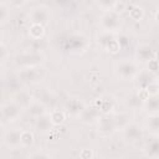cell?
Masks as SVG:
<instances>
[{
  "label": "cell",
  "mask_w": 159,
  "mask_h": 159,
  "mask_svg": "<svg viewBox=\"0 0 159 159\" xmlns=\"http://www.w3.org/2000/svg\"><path fill=\"white\" fill-rule=\"evenodd\" d=\"M138 72H139L138 63L135 61H132V60H123V61L118 62L116 68H114L116 76L123 81L134 80L137 77Z\"/></svg>",
  "instance_id": "6da1fadb"
},
{
  "label": "cell",
  "mask_w": 159,
  "mask_h": 159,
  "mask_svg": "<svg viewBox=\"0 0 159 159\" xmlns=\"http://www.w3.org/2000/svg\"><path fill=\"white\" fill-rule=\"evenodd\" d=\"M97 42L98 45H101L102 48H104L109 53H117L122 47L120 40L116 35V32L101 31V34L97 36Z\"/></svg>",
  "instance_id": "7a4b0ae2"
},
{
  "label": "cell",
  "mask_w": 159,
  "mask_h": 159,
  "mask_svg": "<svg viewBox=\"0 0 159 159\" xmlns=\"http://www.w3.org/2000/svg\"><path fill=\"white\" fill-rule=\"evenodd\" d=\"M99 26L102 31L116 32L122 26V20H120L119 14L114 11H104L99 16Z\"/></svg>",
  "instance_id": "3957f363"
},
{
  "label": "cell",
  "mask_w": 159,
  "mask_h": 159,
  "mask_svg": "<svg viewBox=\"0 0 159 159\" xmlns=\"http://www.w3.org/2000/svg\"><path fill=\"white\" fill-rule=\"evenodd\" d=\"M43 61V56L39 52H22L16 56L15 65L22 70L27 67H36Z\"/></svg>",
  "instance_id": "277c9868"
},
{
  "label": "cell",
  "mask_w": 159,
  "mask_h": 159,
  "mask_svg": "<svg viewBox=\"0 0 159 159\" xmlns=\"http://www.w3.org/2000/svg\"><path fill=\"white\" fill-rule=\"evenodd\" d=\"M97 129H98V133L103 137H109L113 133H116L118 130L117 122H116V116L109 114V113L103 114L99 118V120L97 122Z\"/></svg>",
  "instance_id": "5b68a950"
},
{
  "label": "cell",
  "mask_w": 159,
  "mask_h": 159,
  "mask_svg": "<svg viewBox=\"0 0 159 159\" xmlns=\"http://www.w3.org/2000/svg\"><path fill=\"white\" fill-rule=\"evenodd\" d=\"M22 106H20L16 101H10L2 104L1 107V118L4 123H11L19 119L21 116Z\"/></svg>",
  "instance_id": "8992f818"
},
{
  "label": "cell",
  "mask_w": 159,
  "mask_h": 159,
  "mask_svg": "<svg viewBox=\"0 0 159 159\" xmlns=\"http://www.w3.org/2000/svg\"><path fill=\"white\" fill-rule=\"evenodd\" d=\"M50 9L45 5H36L34 7H31L30 12H29V19L31 21V24H40L42 26L47 25L50 21Z\"/></svg>",
  "instance_id": "52a82bcc"
},
{
  "label": "cell",
  "mask_w": 159,
  "mask_h": 159,
  "mask_svg": "<svg viewBox=\"0 0 159 159\" xmlns=\"http://www.w3.org/2000/svg\"><path fill=\"white\" fill-rule=\"evenodd\" d=\"M122 134H123V138L130 143V144H134L137 143L138 140L143 139V128L135 123V122H130L128 125H125L123 129H122Z\"/></svg>",
  "instance_id": "ba28073f"
},
{
  "label": "cell",
  "mask_w": 159,
  "mask_h": 159,
  "mask_svg": "<svg viewBox=\"0 0 159 159\" xmlns=\"http://www.w3.org/2000/svg\"><path fill=\"white\" fill-rule=\"evenodd\" d=\"M21 128H10L4 133V144L10 149H16L21 145Z\"/></svg>",
  "instance_id": "9c48e42d"
},
{
  "label": "cell",
  "mask_w": 159,
  "mask_h": 159,
  "mask_svg": "<svg viewBox=\"0 0 159 159\" xmlns=\"http://www.w3.org/2000/svg\"><path fill=\"white\" fill-rule=\"evenodd\" d=\"M102 117L101 114V109L93 104L91 107H84L82 109V112L80 113L78 118L82 123H86V124H93V123H97L99 120V118Z\"/></svg>",
  "instance_id": "30bf717a"
},
{
  "label": "cell",
  "mask_w": 159,
  "mask_h": 159,
  "mask_svg": "<svg viewBox=\"0 0 159 159\" xmlns=\"http://www.w3.org/2000/svg\"><path fill=\"white\" fill-rule=\"evenodd\" d=\"M17 77L20 78L21 82L25 83H36L40 81L41 78V71L39 70V67H27V68H22L19 71Z\"/></svg>",
  "instance_id": "8fae6325"
},
{
  "label": "cell",
  "mask_w": 159,
  "mask_h": 159,
  "mask_svg": "<svg viewBox=\"0 0 159 159\" xmlns=\"http://www.w3.org/2000/svg\"><path fill=\"white\" fill-rule=\"evenodd\" d=\"M154 50L148 43H139L135 48V58L138 62L148 63L154 58Z\"/></svg>",
  "instance_id": "7c38bea8"
},
{
  "label": "cell",
  "mask_w": 159,
  "mask_h": 159,
  "mask_svg": "<svg viewBox=\"0 0 159 159\" xmlns=\"http://www.w3.org/2000/svg\"><path fill=\"white\" fill-rule=\"evenodd\" d=\"M138 89H145L152 82L155 81V76L153 72H150L149 70H139L137 77L134 78Z\"/></svg>",
  "instance_id": "4fadbf2b"
},
{
  "label": "cell",
  "mask_w": 159,
  "mask_h": 159,
  "mask_svg": "<svg viewBox=\"0 0 159 159\" xmlns=\"http://www.w3.org/2000/svg\"><path fill=\"white\" fill-rule=\"evenodd\" d=\"M143 152L150 159H159V135H154L148 140L143 147Z\"/></svg>",
  "instance_id": "5bb4252c"
},
{
  "label": "cell",
  "mask_w": 159,
  "mask_h": 159,
  "mask_svg": "<svg viewBox=\"0 0 159 159\" xmlns=\"http://www.w3.org/2000/svg\"><path fill=\"white\" fill-rule=\"evenodd\" d=\"M26 109H27L29 116H31V117L35 118V119H37L39 117H42V116L47 114V113H46V107H45V104H43L42 102H40V101H36V99H34V101L26 107Z\"/></svg>",
  "instance_id": "9a60e30c"
},
{
  "label": "cell",
  "mask_w": 159,
  "mask_h": 159,
  "mask_svg": "<svg viewBox=\"0 0 159 159\" xmlns=\"http://www.w3.org/2000/svg\"><path fill=\"white\" fill-rule=\"evenodd\" d=\"M145 128L154 135H159V112L150 113L145 118Z\"/></svg>",
  "instance_id": "2e32d148"
},
{
  "label": "cell",
  "mask_w": 159,
  "mask_h": 159,
  "mask_svg": "<svg viewBox=\"0 0 159 159\" xmlns=\"http://www.w3.org/2000/svg\"><path fill=\"white\" fill-rule=\"evenodd\" d=\"M52 122L48 114H45L42 117H39L37 119H35V128L37 129V132L40 133H46L52 128Z\"/></svg>",
  "instance_id": "e0dca14e"
},
{
  "label": "cell",
  "mask_w": 159,
  "mask_h": 159,
  "mask_svg": "<svg viewBox=\"0 0 159 159\" xmlns=\"http://www.w3.org/2000/svg\"><path fill=\"white\" fill-rule=\"evenodd\" d=\"M143 109L145 112H148V114L159 112V94H157V96H149V98L143 104Z\"/></svg>",
  "instance_id": "ac0fdd59"
},
{
  "label": "cell",
  "mask_w": 159,
  "mask_h": 159,
  "mask_svg": "<svg viewBox=\"0 0 159 159\" xmlns=\"http://www.w3.org/2000/svg\"><path fill=\"white\" fill-rule=\"evenodd\" d=\"M84 108L83 103L77 99V98H71L68 99L67 104H66V109L70 114H73V116H80V113L82 112V109Z\"/></svg>",
  "instance_id": "d6986e66"
},
{
  "label": "cell",
  "mask_w": 159,
  "mask_h": 159,
  "mask_svg": "<svg viewBox=\"0 0 159 159\" xmlns=\"http://www.w3.org/2000/svg\"><path fill=\"white\" fill-rule=\"evenodd\" d=\"M127 104L129 106V108L132 109H139V108H143V99L139 97L138 94V91H133L132 93L128 94L127 97Z\"/></svg>",
  "instance_id": "ffe728a7"
},
{
  "label": "cell",
  "mask_w": 159,
  "mask_h": 159,
  "mask_svg": "<svg viewBox=\"0 0 159 159\" xmlns=\"http://www.w3.org/2000/svg\"><path fill=\"white\" fill-rule=\"evenodd\" d=\"M48 116H50L53 125H60V124L65 123V120H66V112L62 109H52L48 113Z\"/></svg>",
  "instance_id": "44dd1931"
},
{
  "label": "cell",
  "mask_w": 159,
  "mask_h": 159,
  "mask_svg": "<svg viewBox=\"0 0 159 159\" xmlns=\"http://www.w3.org/2000/svg\"><path fill=\"white\" fill-rule=\"evenodd\" d=\"M45 34V26L40 25V24H30L29 27V35L31 39L34 40H39Z\"/></svg>",
  "instance_id": "7402d4cb"
},
{
  "label": "cell",
  "mask_w": 159,
  "mask_h": 159,
  "mask_svg": "<svg viewBox=\"0 0 159 159\" xmlns=\"http://www.w3.org/2000/svg\"><path fill=\"white\" fill-rule=\"evenodd\" d=\"M144 16V9L140 5H132L129 7V17L134 21H140Z\"/></svg>",
  "instance_id": "603a6c76"
},
{
  "label": "cell",
  "mask_w": 159,
  "mask_h": 159,
  "mask_svg": "<svg viewBox=\"0 0 159 159\" xmlns=\"http://www.w3.org/2000/svg\"><path fill=\"white\" fill-rule=\"evenodd\" d=\"M35 139H34V133L29 129H22V134H21V147L29 148L34 144Z\"/></svg>",
  "instance_id": "cb8c5ba5"
},
{
  "label": "cell",
  "mask_w": 159,
  "mask_h": 159,
  "mask_svg": "<svg viewBox=\"0 0 159 159\" xmlns=\"http://www.w3.org/2000/svg\"><path fill=\"white\" fill-rule=\"evenodd\" d=\"M10 16V11H9V7H7V4L1 1L0 2V22L4 24Z\"/></svg>",
  "instance_id": "d4e9b609"
},
{
  "label": "cell",
  "mask_w": 159,
  "mask_h": 159,
  "mask_svg": "<svg viewBox=\"0 0 159 159\" xmlns=\"http://www.w3.org/2000/svg\"><path fill=\"white\" fill-rule=\"evenodd\" d=\"M145 89L148 91L149 96H157V94H159V84L157 83V81L152 82V83H150Z\"/></svg>",
  "instance_id": "484cf974"
},
{
  "label": "cell",
  "mask_w": 159,
  "mask_h": 159,
  "mask_svg": "<svg viewBox=\"0 0 159 159\" xmlns=\"http://www.w3.org/2000/svg\"><path fill=\"white\" fill-rule=\"evenodd\" d=\"M127 6H128V4L124 2V1H114L113 10H112V11H114V12H117V14H120L123 10L127 9Z\"/></svg>",
  "instance_id": "4316f807"
},
{
  "label": "cell",
  "mask_w": 159,
  "mask_h": 159,
  "mask_svg": "<svg viewBox=\"0 0 159 159\" xmlns=\"http://www.w3.org/2000/svg\"><path fill=\"white\" fill-rule=\"evenodd\" d=\"M29 159H51V158H50V155H48L47 153H45L43 150H37V152H34V153L29 157Z\"/></svg>",
  "instance_id": "83f0119b"
},
{
  "label": "cell",
  "mask_w": 159,
  "mask_h": 159,
  "mask_svg": "<svg viewBox=\"0 0 159 159\" xmlns=\"http://www.w3.org/2000/svg\"><path fill=\"white\" fill-rule=\"evenodd\" d=\"M148 70L150 71V72H154V71H157V70H159V61L158 60H155V58H153L152 61H149L148 62Z\"/></svg>",
  "instance_id": "f1b7e54d"
},
{
  "label": "cell",
  "mask_w": 159,
  "mask_h": 159,
  "mask_svg": "<svg viewBox=\"0 0 159 159\" xmlns=\"http://www.w3.org/2000/svg\"><path fill=\"white\" fill-rule=\"evenodd\" d=\"M92 157H93V153L91 149H82L80 153L81 159H92Z\"/></svg>",
  "instance_id": "f546056e"
},
{
  "label": "cell",
  "mask_w": 159,
  "mask_h": 159,
  "mask_svg": "<svg viewBox=\"0 0 159 159\" xmlns=\"http://www.w3.org/2000/svg\"><path fill=\"white\" fill-rule=\"evenodd\" d=\"M5 55H6V48H5V45L1 43V61L2 62L5 61Z\"/></svg>",
  "instance_id": "4dcf8cb0"
},
{
  "label": "cell",
  "mask_w": 159,
  "mask_h": 159,
  "mask_svg": "<svg viewBox=\"0 0 159 159\" xmlns=\"http://www.w3.org/2000/svg\"><path fill=\"white\" fill-rule=\"evenodd\" d=\"M154 58H155V60H158V61H159V50H158V51H155V52H154Z\"/></svg>",
  "instance_id": "1f68e13d"
},
{
  "label": "cell",
  "mask_w": 159,
  "mask_h": 159,
  "mask_svg": "<svg viewBox=\"0 0 159 159\" xmlns=\"http://www.w3.org/2000/svg\"><path fill=\"white\" fill-rule=\"evenodd\" d=\"M155 20H157V21H159V10L155 12Z\"/></svg>",
  "instance_id": "d6a6232c"
},
{
  "label": "cell",
  "mask_w": 159,
  "mask_h": 159,
  "mask_svg": "<svg viewBox=\"0 0 159 159\" xmlns=\"http://www.w3.org/2000/svg\"><path fill=\"white\" fill-rule=\"evenodd\" d=\"M155 81H157V83L159 84V75H158V76H155Z\"/></svg>",
  "instance_id": "836d02e7"
},
{
  "label": "cell",
  "mask_w": 159,
  "mask_h": 159,
  "mask_svg": "<svg viewBox=\"0 0 159 159\" xmlns=\"http://www.w3.org/2000/svg\"><path fill=\"white\" fill-rule=\"evenodd\" d=\"M158 10H159V9H158Z\"/></svg>",
  "instance_id": "e575fe53"
}]
</instances>
